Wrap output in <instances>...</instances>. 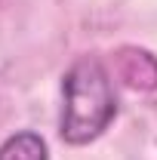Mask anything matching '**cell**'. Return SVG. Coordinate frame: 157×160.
Masks as SVG:
<instances>
[{"label":"cell","instance_id":"6da1fadb","mask_svg":"<svg viewBox=\"0 0 157 160\" xmlns=\"http://www.w3.org/2000/svg\"><path fill=\"white\" fill-rule=\"evenodd\" d=\"M62 120L59 136L68 145L96 142L117 117V96L105 65L93 56L77 59L62 77Z\"/></svg>","mask_w":157,"mask_h":160},{"label":"cell","instance_id":"7a4b0ae2","mask_svg":"<svg viewBox=\"0 0 157 160\" xmlns=\"http://www.w3.org/2000/svg\"><path fill=\"white\" fill-rule=\"evenodd\" d=\"M111 68L123 86L136 92H154L157 89V56L142 46H120L111 56Z\"/></svg>","mask_w":157,"mask_h":160},{"label":"cell","instance_id":"3957f363","mask_svg":"<svg viewBox=\"0 0 157 160\" xmlns=\"http://www.w3.org/2000/svg\"><path fill=\"white\" fill-rule=\"evenodd\" d=\"M0 160H49L46 142L31 129H22L0 145Z\"/></svg>","mask_w":157,"mask_h":160}]
</instances>
